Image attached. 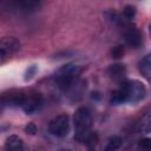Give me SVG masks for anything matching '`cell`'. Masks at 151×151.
Wrapping results in <instances>:
<instances>
[{"label": "cell", "mask_w": 151, "mask_h": 151, "mask_svg": "<svg viewBox=\"0 0 151 151\" xmlns=\"http://www.w3.org/2000/svg\"><path fill=\"white\" fill-rule=\"evenodd\" d=\"M84 143L86 144L88 151H96L97 144H98V134H97L96 132H91V133L88 134V137L85 139Z\"/></svg>", "instance_id": "13"}, {"label": "cell", "mask_w": 151, "mask_h": 151, "mask_svg": "<svg viewBox=\"0 0 151 151\" xmlns=\"http://www.w3.org/2000/svg\"><path fill=\"white\" fill-rule=\"evenodd\" d=\"M25 132H26V133H29V134H35V132H37V126H35L33 123H28V124L25 126Z\"/></svg>", "instance_id": "19"}, {"label": "cell", "mask_w": 151, "mask_h": 151, "mask_svg": "<svg viewBox=\"0 0 151 151\" xmlns=\"http://www.w3.org/2000/svg\"><path fill=\"white\" fill-rule=\"evenodd\" d=\"M74 139L84 143L92 132V114L87 107H79L73 116Z\"/></svg>", "instance_id": "3"}, {"label": "cell", "mask_w": 151, "mask_h": 151, "mask_svg": "<svg viewBox=\"0 0 151 151\" xmlns=\"http://www.w3.org/2000/svg\"><path fill=\"white\" fill-rule=\"evenodd\" d=\"M20 41L14 37H5L0 39V65L8 61L20 50Z\"/></svg>", "instance_id": "5"}, {"label": "cell", "mask_w": 151, "mask_h": 151, "mask_svg": "<svg viewBox=\"0 0 151 151\" xmlns=\"http://www.w3.org/2000/svg\"><path fill=\"white\" fill-rule=\"evenodd\" d=\"M5 151H24V142L20 137L12 134L6 139Z\"/></svg>", "instance_id": "8"}, {"label": "cell", "mask_w": 151, "mask_h": 151, "mask_svg": "<svg viewBox=\"0 0 151 151\" xmlns=\"http://www.w3.org/2000/svg\"><path fill=\"white\" fill-rule=\"evenodd\" d=\"M124 54V48L122 46H117L112 50V57L113 58H120Z\"/></svg>", "instance_id": "17"}, {"label": "cell", "mask_w": 151, "mask_h": 151, "mask_svg": "<svg viewBox=\"0 0 151 151\" xmlns=\"http://www.w3.org/2000/svg\"><path fill=\"white\" fill-rule=\"evenodd\" d=\"M138 151H151V140L150 138H143L138 142Z\"/></svg>", "instance_id": "16"}, {"label": "cell", "mask_w": 151, "mask_h": 151, "mask_svg": "<svg viewBox=\"0 0 151 151\" xmlns=\"http://www.w3.org/2000/svg\"><path fill=\"white\" fill-rule=\"evenodd\" d=\"M122 15H123L125 19H127V20L131 21V19H133V17L136 15V8H134L133 6H131V5H127V6L124 7Z\"/></svg>", "instance_id": "15"}, {"label": "cell", "mask_w": 151, "mask_h": 151, "mask_svg": "<svg viewBox=\"0 0 151 151\" xmlns=\"http://www.w3.org/2000/svg\"><path fill=\"white\" fill-rule=\"evenodd\" d=\"M17 7H19L21 11H25V12H33V11H37L39 9V7L41 6V2L40 1H28V0H25V1H19L15 4Z\"/></svg>", "instance_id": "11"}, {"label": "cell", "mask_w": 151, "mask_h": 151, "mask_svg": "<svg viewBox=\"0 0 151 151\" xmlns=\"http://www.w3.org/2000/svg\"><path fill=\"white\" fill-rule=\"evenodd\" d=\"M142 131L144 133H149L151 130V116L150 113H146L142 119Z\"/></svg>", "instance_id": "14"}, {"label": "cell", "mask_w": 151, "mask_h": 151, "mask_svg": "<svg viewBox=\"0 0 151 151\" xmlns=\"http://www.w3.org/2000/svg\"><path fill=\"white\" fill-rule=\"evenodd\" d=\"M146 96V88L144 84L138 80H124L120 87L112 92L111 103L113 105L125 104V103H138L143 100Z\"/></svg>", "instance_id": "1"}, {"label": "cell", "mask_w": 151, "mask_h": 151, "mask_svg": "<svg viewBox=\"0 0 151 151\" xmlns=\"http://www.w3.org/2000/svg\"><path fill=\"white\" fill-rule=\"evenodd\" d=\"M122 143H123V139L119 136H112L107 139V142L101 151H117L120 147Z\"/></svg>", "instance_id": "10"}, {"label": "cell", "mask_w": 151, "mask_h": 151, "mask_svg": "<svg viewBox=\"0 0 151 151\" xmlns=\"http://www.w3.org/2000/svg\"><path fill=\"white\" fill-rule=\"evenodd\" d=\"M6 105H5V103H4V100H2V98H0V113L2 112V110H4V107H5Z\"/></svg>", "instance_id": "20"}, {"label": "cell", "mask_w": 151, "mask_h": 151, "mask_svg": "<svg viewBox=\"0 0 151 151\" xmlns=\"http://www.w3.org/2000/svg\"><path fill=\"white\" fill-rule=\"evenodd\" d=\"M70 126H71V122H70V116L64 113V114H59L57 117H54L50 124H48V131L52 136L57 137V138H64L70 132Z\"/></svg>", "instance_id": "4"}, {"label": "cell", "mask_w": 151, "mask_h": 151, "mask_svg": "<svg viewBox=\"0 0 151 151\" xmlns=\"http://www.w3.org/2000/svg\"><path fill=\"white\" fill-rule=\"evenodd\" d=\"M80 73H81V68L78 65L67 64V65L61 66L57 71V73L53 77V80H54L55 86L59 90L67 92V91L72 90L74 87V85L78 84Z\"/></svg>", "instance_id": "2"}, {"label": "cell", "mask_w": 151, "mask_h": 151, "mask_svg": "<svg viewBox=\"0 0 151 151\" xmlns=\"http://www.w3.org/2000/svg\"><path fill=\"white\" fill-rule=\"evenodd\" d=\"M107 72L111 76V78H113L114 80H124L126 74V68L123 64H114L109 67Z\"/></svg>", "instance_id": "9"}, {"label": "cell", "mask_w": 151, "mask_h": 151, "mask_svg": "<svg viewBox=\"0 0 151 151\" xmlns=\"http://www.w3.org/2000/svg\"><path fill=\"white\" fill-rule=\"evenodd\" d=\"M35 72H37V67L34 66V65H32L31 67H28L27 68V71H26V77H25V80H29L34 74H35Z\"/></svg>", "instance_id": "18"}, {"label": "cell", "mask_w": 151, "mask_h": 151, "mask_svg": "<svg viewBox=\"0 0 151 151\" xmlns=\"http://www.w3.org/2000/svg\"><path fill=\"white\" fill-rule=\"evenodd\" d=\"M124 39H125V42L133 48L139 47L143 42L139 29L134 25H132V22L124 27Z\"/></svg>", "instance_id": "7"}, {"label": "cell", "mask_w": 151, "mask_h": 151, "mask_svg": "<svg viewBox=\"0 0 151 151\" xmlns=\"http://www.w3.org/2000/svg\"><path fill=\"white\" fill-rule=\"evenodd\" d=\"M139 70H140V72L143 73V76L146 79L150 78V73H151V59H150V55L149 54L145 55L140 60V63H139Z\"/></svg>", "instance_id": "12"}, {"label": "cell", "mask_w": 151, "mask_h": 151, "mask_svg": "<svg viewBox=\"0 0 151 151\" xmlns=\"http://www.w3.org/2000/svg\"><path fill=\"white\" fill-rule=\"evenodd\" d=\"M41 105H42V97L40 93H37V92L26 93L25 92V97H24V100L20 107L26 113H33L38 111Z\"/></svg>", "instance_id": "6"}]
</instances>
